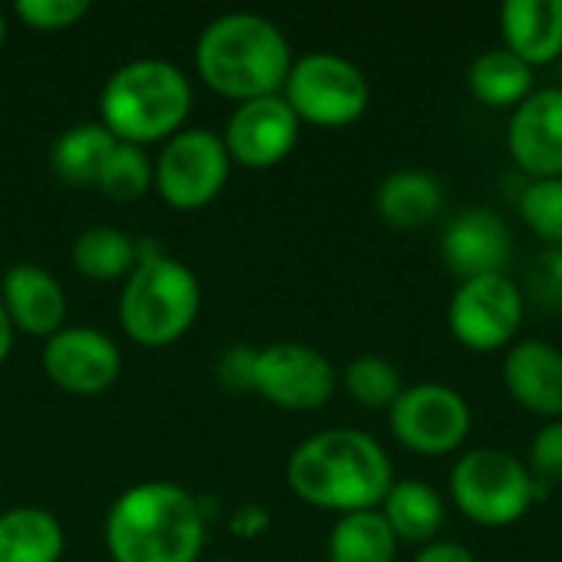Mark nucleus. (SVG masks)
I'll return each instance as SVG.
<instances>
[{"instance_id":"16","label":"nucleus","mask_w":562,"mask_h":562,"mask_svg":"<svg viewBox=\"0 0 562 562\" xmlns=\"http://www.w3.org/2000/svg\"><path fill=\"white\" fill-rule=\"evenodd\" d=\"M504 389L530 415H562V352L543 339H520L504 356Z\"/></svg>"},{"instance_id":"31","label":"nucleus","mask_w":562,"mask_h":562,"mask_svg":"<svg viewBox=\"0 0 562 562\" xmlns=\"http://www.w3.org/2000/svg\"><path fill=\"white\" fill-rule=\"evenodd\" d=\"M257 356L260 349L231 346L217 359V369H214L221 389H227L231 395H257Z\"/></svg>"},{"instance_id":"14","label":"nucleus","mask_w":562,"mask_h":562,"mask_svg":"<svg viewBox=\"0 0 562 562\" xmlns=\"http://www.w3.org/2000/svg\"><path fill=\"white\" fill-rule=\"evenodd\" d=\"M507 148L530 181L562 178V86L533 89L514 109Z\"/></svg>"},{"instance_id":"37","label":"nucleus","mask_w":562,"mask_h":562,"mask_svg":"<svg viewBox=\"0 0 562 562\" xmlns=\"http://www.w3.org/2000/svg\"><path fill=\"white\" fill-rule=\"evenodd\" d=\"M211 562H234V560H211Z\"/></svg>"},{"instance_id":"15","label":"nucleus","mask_w":562,"mask_h":562,"mask_svg":"<svg viewBox=\"0 0 562 562\" xmlns=\"http://www.w3.org/2000/svg\"><path fill=\"white\" fill-rule=\"evenodd\" d=\"M441 257L461 280L497 277L510 267L514 234L501 214L487 207H468L448 224L441 237Z\"/></svg>"},{"instance_id":"7","label":"nucleus","mask_w":562,"mask_h":562,"mask_svg":"<svg viewBox=\"0 0 562 562\" xmlns=\"http://www.w3.org/2000/svg\"><path fill=\"white\" fill-rule=\"evenodd\" d=\"M280 95L300 122L342 128L366 115L372 89L366 72L352 59L339 53H306L293 59Z\"/></svg>"},{"instance_id":"9","label":"nucleus","mask_w":562,"mask_h":562,"mask_svg":"<svg viewBox=\"0 0 562 562\" xmlns=\"http://www.w3.org/2000/svg\"><path fill=\"white\" fill-rule=\"evenodd\" d=\"M231 165L221 135L207 128H181L165 142L155 161V188L175 211H198L224 191Z\"/></svg>"},{"instance_id":"36","label":"nucleus","mask_w":562,"mask_h":562,"mask_svg":"<svg viewBox=\"0 0 562 562\" xmlns=\"http://www.w3.org/2000/svg\"><path fill=\"white\" fill-rule=\"evenodd\" d=\"M3 40H7V20H3V13H0V46H3Z\"/></svg>"},{"instance_id":"27","label":"nucleus","mask_w":562,"mask_h":562,"mask_svg":"<svg viewBox=\"0 0 562 562\" xmlns=\"http://www.w3.org/2000/svg\"><path fill=\"white\" fill-rule=\"evenodd\" d=\"M151 184H155V165L145 155V148L128 145V142H115L95 188L105 198H112L119 204H128V201H138Z\"/></svg>"},{"instance_id":"5","label":"nucleus","mask_w":562,"mask_h":562,"mask_svg":"<svg viewBox=\"0 0 562 562\" xmlns=\"http://www.w3.org/2000/svg\"><path fill=\"white\" fill-rule=\"evenodd\" d=\"M201 313V283L181 260L142 247L138 263L125 277L119 296V323L125 336L145 349L175 346Z\"/></svg>"},{"instance_id":"18","label":"nucleus","mask_w":562,"mask_h":562,"mask_svg":"<svg viewBox=\"0 0 562 562\" xmlns=\"http://www.w3.org/2000/svg\"><path fill=\"white\" fill-rule=\"evenodd\" d=\"M504 46L527 66H547L562 56V0H507L501 7Z\"/></svg>"},{"instance_id":"33","label":"nucleus","mask_w":562,"mask_h":562,"mask_svg":"<svg viewBox=\"0 0 562 562\" xmlns=\"http://www.w3.org/2000/svg\"><path fill=\"white\" fill-rule=\"evenodd\" d=\"M415 562H477V557L464 547V543H454V540H435L428 547L418 550Z\"/></svg>"},{"instance_id":"21","label":"nucleus","mask_w":562,"mask_h":562,"mask_svg":"<svg viewBox=\"0 0 562 562\" xmlns=\"http://www.w3.org/2000/svg\"><path fill=\"white\" fill-rule=\"evenodd\" d=\"M112 148H115V135L102 122L72 125L53 142L49 171L66 188H95Z\"/></svg>"},{"instance_id":"30","label":"nucleus","mask_w":562,"mask_h":562,"mask_svg":"<svg viewBox=\"0 0 562 562\" xmlns=\"http://www.w3.org/2000/svg\"><path fill=\"white\" fill-rule=\"evenodd\" d=\"M527 471L533 474V481L550 491L562 484V422H547L533 441H530V458H527Z\"/></svg>"},{"instance_id":"23","label":"nucleus","mask_w":562,"mask_h":562,"mask_svg":"<svg viewBox=\"0 0 562 562\" xmlns=\"http://www.w3.org/2000/svg\"><path fill=\"white\" fill-rule=\"evenodd\" d=\"M66 537L59 520L40 507L0 514V562H59Z\"/></svg>"},{"instance_id":"11","label":"nucleus","mask_w":562,"mask_h":562,"mask_svg":"<svg viewBox=\"0 0 562 562\" xmlns=\"http://www.w3.org/2000/svg\"><path fill=\"white\" fill-rule=\"evenodd\" d=\"M336 366L313 346L273 342L257 356V395L286 412H316L336 395Z\"/></svg>"},{"instance_id":"10","label":"nucleus","mask_w":562,"mask_h":562,"mask_svg":"<svg viewBox=\"0 0 562 562\" xmlns=\"http://www.w3.org/2000/svg\"><path fill=\"white\" fill-rule=\"evenodd\" d=\"M524 310V290L507 273L461 280L448 306V329L471 352L510 349L520 333Z\"/></svg>"},{"instance_id":"19","label":"nucleus","mask_w":562,"mask_h":562,"mask_svg":"<svg viewBox=\"0 0 562 562\" xmlns=\"http://www.w3.org/2000/svg\"><path fill=\"white\" fill-rule=\"evenodd\" d=\"M445 204L441 181L418 168L392 171L375 191V214L395 231H422Z\"/></svg>"},{"instance_id":"28","label":"nucleus","mask_w":562,"mask_h":562,"mask_svg":"<svg viewBox=\"0 0 562 562\" xmlns=\"http://www.w3.org/2000/svg\"><path fill=\"white\" fill-rule=\"evenodd\" d=\"M524 224L550 247H562V178H537L520 194Z\"/></svg>"},{"instance_id":"17","label":"nucleus","mask_w":562,"mask_h":562,"mask_svg":"<svg viewBox=\"0 0 562 562\" xmlns=\"http://www.w3.org/2000/svg\"><path fill=\"white\" fill-rule=\"evenodd\" d=\"M0 303L13 329L30 336H56L66 319V293L40 263H13L0 283Z\"/></svg>"},{"instance_id":"34","label":"nucleus","mask_w":562,"mask_h":562,"mask_svg":"<svg viewBox=\"0 0 562 562\" xmlns=\"http://www.w3.org/2000/svg\"><path fill=\"white\" fill-rule=\"evenodd\" d=\"M270 527V514L267 510H260V507H244L237 517H234V533L237 537H257V533H263Z\"/></svg>"},{"instance_id":"13","label":"nucleus","mask_w":562,"mask_h":562,"mask_svg":"<svg viewBox=\"0 0 562 562\" xmlns=\"http://www.w3.org/2000/svg\"><path fill=\"white\" fill-rule=\"evenodd\" d=\"M40 362H43L46 379L56 389L69 395H86V398L112 389L122 372L119 346L92 326H72V329H59L56 336H49Z\"/></svg>"},{"instance_id":"1","label":"nucleus","mask_w":562,"mask_h":562,"mask_svg":"<svg viewBox=\"0 0 562 562\" xmlns=\"http://www.w3.org/2000/svg\"><path fill=\"white\" fill-rule=\"evenodd\" d=\"M286 484L303 504L346 517L379 510L395 477L385 448L372 435L329 428L306 438L290 454Z\"/></svg>"},{"instance_id":"38","label":"nucleus","mask_w":562,"mask_h":562,"mask_svg":"<svg viewBox=\"0 0 562 562\" xmlns=\"http://www.w3.org/2000/svg\"><path fill=\"white\" fill-rule=\"evenodd\" d=\"M560 72H562V56H560Z\"/></svg>"},{"instance_id":"25","label":"nucleus","mask_w":562,"mask_h":562,"mask_svg":"<svg viewBox=\"0 0 562 562\" xmlns=\"http://www.w3.org/2000/svg\"><path fill=\"white\" fill-rule=\"evenodd\" d=\"M135 263H138V240L109 224L82 231L72 244V267L89 280L128 277Z\"/></svg>"},{"instance_id":"3","label":"nucleus","mask_w":562,"mask_h":562,"mask_svg":"<svg viewBox=\"0 0 562 562\" xmlns=\"http://www.w3.org/2000/svg\"><path fill=\"white\" fill-rule=\"evenodd\" d=\"M201 547L204 514L171 481L135 484L105 514V550L115 562H198Z\"/></svg>"},{"instance_id":"6","label":"nucleus","mask_w":562,"mask_h":562,"mask_svg":"<svg viewBox=\"0 0 562 562\" xmlns=\"http://www.w3.org/2000/svg\"><path fill=\"white\" fill-rule=\"evenodd\" d=\"M451 501L477 527H510L543 501V487L533 481L527 464L504 448H471L451 471Z\"/></svg>"},{"instance_id":"4","label":"nucleus","mask_w":562,"mask_h":562,"mask_svg":"<svg viewBox=\"0 0 562 562\" xmlns=\"http://www.w3.org/2000/svg\"><path fill=\"white\" fill-rule=\"evenodd\" d=\"M99 112L115 142L142 148L168 142L181 132L191 112V82L168 59H132L109 76Z\"/></svg>"},{"instance_id":"26","label":"nucleus","mask_w":562,"mask_h":562,"mask_svg":"<svg viewBox=\"0 0 562 562\" xmlns=\"http://www.w3.org/2000/svg\"><path fill=\"white\" fill-rule=\"evenodd\" d=\"M342 389L349 392L356 405L372 408V412H382V408L389 412L405 392V382L395 362L382 356H359L342 369Z\"/></svg>"},{"instance_id":"8","label":"nucleus","mask_w":562,"mask_h":562,"mask_svg":"<svg viewBox=\"0 0 562 562\" xmlns=\"http://www.w3.org/2000/svg\"><path fill=\"white\" fill-rule=\"evenodd\" d=\"M389 428L402 448L422 458L454 454L471 435L468 398L441 382L408 385L389 408Z\"/></svg>"},{"instance_id":"20","label":"nucleus","mask_w":562,"mask_h":562,"mask_svg":"<svg viewBox=\"0 0 562 562\" xmlns=\"http://www.w3.org/2000/svg\"><path fill=\"white\" fill-rule=\"evenodd\" d=\"M398 543L428 547L445 527V501L425 481H395L379 507Z\"/></svg>"},{"instance_id":"32","label":"nucleus","mask_w":562,"mask_h":562,"mask_svg":"<svg viewBox=\"0 0 562 562\" xmlns=\"http://www.w3.org/2000/svg\"><path fill=\"white\" fill-rule=\"evenodd\" d=\"M537 293L547 296L550 303H562V247H550L533 270Z\"/></svg>"},{"instance_id":"2","label":"nucleus","mask_w":562,"mask_h":562,"mask_svg":"<svg viewBox=\"0 0 562 562\" xmlns=\"http://www.w3.org/2000/svg\"><path fill=\"white\" fill-rule=\"evenodd\" d=\"M194 66L204 86L217 95L250 102L280 95L293 66V49L283 30L260 13H224L211 20L194 46Z\"/></svg>"},{"instance_id":"29","label":"nucleus","mask_w":562,"mask_h":562,"mask_svg":"<svg viewBox=\"0 0 562 562\" xmlns=\"http://www.w3.org/2000/svg\"><path fill=\"white\" fill-rule=\"evenodd\" d=\"M13 13L36 33H56L89 13V0H16Z\"/></svg>"},{"instance_id":"12","label":"nucleus","mask_w":562,"mask_h":562,"mask_svg":"<svg viewBox=\"0 0 562 562\" xmlns=\"http://www.w3.org/2000/svg\"><path fill=\"white\" fill-rule=\"evenodd\" d=\"M300 119L286 105L283 95H263L250 102H237L224 125V148L231 161L240 168H273L280 165L300 142Z\"/></svg>"},{"instance_id":"24","label":"nucleus","mask_w":562,"mask_h":562,"mask_svg":"<svg viewBox=\"0 0 562 562\" xmlns=\"http://www.w3.org/2000/svg\"><path fill=\"white\" fill-rule=\"evenodd\" d=\"M326 553L329 562H395L398 540L379 510H359L336 520Z\"/></svg>"},{"instance_id":"22","label":"nucleus","mask_w":562,"mask_h":562,"mask_svg":"<svg viewBox=\"0 0 562 562\" xmlns=\"http://www.w3.org/2000/svg\"><path fill=\"white\" fill-rule=\"evenodd\" d=\"M468 89L481 105L517 109L533 92V66H527L507 46L484 49L468 66Z\"/></svg>"},{"instance_id":"35","label":"nucleus","mask_w":562,"mask_h":562,"mask_svg":"<svg viewBox=\"0 0 562 562\" xmlns=\"http://www.w3.org/2000/svg\"><path fill=\"white\" fill-rule=\"evenodd\" d=\"M10 349H13V323H10V316H7V310L0 303V366L10 356Z\"/></svg>"}]
</instances>
